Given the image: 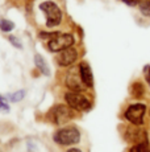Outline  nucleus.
Listing matches in <instances>:
<instances>
[{
	"mask_svg": "<svg viewBox=\"0 0 150 152\" xmlns=\"http://www.w3.org/2000/svg\"><path fill=\"white\" fill-rule=\"evenodd\" d=\"M40 10L45 13L46 17V27L48 28H54L61 24L62 21V11L54 1H44L40 4Z\"/></svg>",
	"mask_w": 150,
	"mask_h": 152,
	"instance_id": "obj_1",
	"label": "nucleus"
},
{
	"mask_svg": "<svg viewBox=\"0 0 150 152\" xmlns=\"http://www.w3.org/2000/svg\"><path fill=\"white\" fill-rule=\"evenodd\" d=\"M80 132L75 127H63L54 135V142L61 145H73L79 143Z\"/></svg>",
	"mask_w": 150,
	"mask_h": 152,
	"instance_id": "obj_2",
	"label": "nucleus"
},
{
	"mask_svg": "<svg viewBox=\"0 0 150 152\" xmlns=\"http://www.w3.org/2000/svg\"><path fill=\"white\" fill-rule=\"evenodd\" d=\"M65 101L69 107L76 111H87L91 107V102L79 91H69L65 94Z\"/></svg>",
	"mask_w": 150,
	"mask_h": 152,
	"instance_id": "obj_3",
	"label": "nucleus"
},
{
	"mask_svg": "<svg viewBox=\"0 0 150 152\" xmlns=\"http://www.w3.org/2000/svg\"><path fill=\"white\" fill-rule=\"evenodd\" d=\"M75 42L74 36L70 33H58L54 39L49 40L48 42V48L50 52H54V53H59V52L65 50V49L73 46Z\"/></svg>",
	"mask_w": 150,
	"mask_h": 152,
	"instance_id": "obj_4",
	"label": "nucleus"
},
{
	"mask_svg": "<svg viewBox=\"0 0 150 152\" xmlns=\"http://www.w3.org/2000/svg\"><path fill=\"white\" fill-rule=\"evenodd\" d=\"M146 114V106L144 103H134L131 104L125 110V119L131 122L133 126H141L144 124V116Z\"/></svg>",
	"mask_w": 150,
	"mask_h": 152,
	"instance_id": "obj_5",
	"label": "nucleus"
},
{
	"mask_svg": "<svg viewBox=\"0 0 150 152\" xmlns=\"http://www.w3.org/2000/svg\"><path fill=\"white\" fill-rule=\"evenodd\" d=\"M49 118L56 124H65L73 118V111L71 107L65 106V104H57L49 113Z\"/></svg>",
	"mask_w": 150,
	"mask_h": 152,
	"instance_id": "obj_6",
	"label": "nucleus"
},
{
	"mask_svg": "<svg viewBox=\"0 0 150 152\" xmlns=\"http://www.w3.org/2000/svg\"><path fill=\"white\" fill-rule=\"evenodd\" d=\"M66 86L70 89V91H83L86 86L82 81V77H80L79 68L69 70L67 75H66Z\"/></svg>",
	"mask_w": 150,
	"mask_h": 152,
	"instance_id": "obj_7",
	"label": "nucleus"
},
{
	"mask_svg": "<svg viewBox=\"0 0 150 152\" xmlns=\"http://www.w3.org/2000/svg\"><path fill=\"white\" fill-rule=\"evenodd\" d=\"M76 60H78V50L75 48H73V46L59 52V54L57 56L58 65H61V66H70V65H73Z\"/></svg>",
	"mask_w": 150,
	"mask_h": 152,
	"instance_id": "obj_8",
	"label": "nucleus"
},
{
	"mask_svg": "<svg viewBox=\"0 0 150 152\" xmlns=\"http://www.w3.org/2000/svg\"><path fill=\"white\" fill-rule=\"evenodd\" d=\"M79 73H80V77H82V81L84 83L86 87H92L94 86V75H92V70L90 68L86 61L79 64Z\"/></svg>",
	"mask_w": 150,
	"mask_h": 152,
	"instance_id": "obj_9",
	"label": "nucleus"
},
{
	"mask_svg": "<svg viewBox=\"0 0 150 152\" xmlns=\"http://www.w3.org/2000/svg\"><path fill=\"white\" fill-rule=\"evenodd\" d=\"M129 142L134 143V144H137V143H141V142H146V132L144 130H141V128H133V130H131V136L128 138Z\"/></svg>",
	"mask_w": 150,
	"mask_h": 152,
	"instance_id": "obj_10",
	"label": "nucleus"
},
{
	"mask_svg": "<svg viewBox=\"0 0 150 152\" xmlns=\"http://www.w3.org/2000/svg\"><path fill=\"white\" fill-rule=\"evenodd\" d=\"M34 64H36L37 69H38L40 72L42 73V74H45V75H49V74H50L49 66H48V64H46V61L44 60V57H42V56H40V54H36V56H34Z\"/></svg>",
	"mask_w": 150,
	"mask_h": 152,
	"instance_id": "obj_11",
	"label": "nucleus"
},
{
	"mask_svg": "<svg viewBox=\"0 0 150 152\" xmlns=\"http://www.w3.org/2000/svg\"><path fill=\"white\" fill-rule=\"evenodd\" d=\"M131 90H132L133 97H136V98H142L144 95H145V86L142 85V82H138V81L134 82L132 85Z\"/></svg>",
	"mask_w": 150,
	"mask_h": 152,
	"instance_id": "obj_12",
	"label": "nucleus"
},
{
	"mask_svg": "<svg viewBox=\"0 0 150 152\" xmlns=\"http://www.w3.org/2000/svg\"><path fill=\"white\" fill-rule=\"evenodd\" d=\"M129 152H150V145H149V142H141V143H137L134 144L133 147L129 150Z\"/></svg>",
	"mask_w": 150,
	"mask_h": 152,
	"instance_id": "obj_13",
	"label": "nucleus"
},
{
	"mask_svg": "<svg viewBox=\"0 0 150 152\" xmlns=\"http://www.w3.org/2000/svg\"><path fill=\"white\" fill-rule=\"evenodd\" d=\"M138 8L140 12L146 17H150V0H142L138 3Z\"/></svg>",
	"mask_w": 150,
	"mask_h": 152,
	"instance_id": "obj_14",
	"label": "nucleus"
},
{
	"mask_svg": "<svg viewBox=\"0 0 150 152\" xmlns=\"http://www.w3.org/2000/svg\"><path fill=\"white\" fill-rule=\"evenodd\" d=\"M0 29L3 32H11L15 29V23L13 21H9L7 19H1L0 20Z\"/></svg>",
	"mask_w": 150,
	"mask_h": 152,
	"instance_id": "obj_15",
	"label": "nucleus"
},
{
	"mask_svg": "<svg viewBox=\"0 0 150 152\" xmlns=\"http://www.w3.org/2000/svg\"><path fill=\"white\" fill-rule=\"evenodd\" d=\"M24 97H25V90H20V91H16L15 94L11 95V101L12 102H19V101H21Z\"/></svg>",
	"mask_w": 150,
	"mask_h": 152,
	"instance_id": "obj_16",
	"label": "nucleus"
},
{
	"mask_svg": "<svg viewBox=\"0 0 150 152\" xmlns=\"http://www.w3.org/2000/svg\"><path fill=\"white\" fill-rule=\"evenodd\" d=\"M8 40H9V42L12 44V45L15 46V48H17V49H21V48H22L21 42H20V41L16 39L15 36H9V37H8Z\"/></svg>",
	"mask_w": 150,
	"mask_h": 152,
	"instance_id": "obj_17",
	"label": "nucleus"
},
{
	"mask_svg": "<svg viewBox=\"0 0 150 152\" xmlns=\"http://www.w3.org/2000/svg\"><path fill=\"white\" fill-rule=\"evenodd\" d=\"M0 110H5V111L9 110V106H8L7 101H5V98L1 97V95H0Z\"/></svg>",
	"mask_w": 150,
	"mask_h": 152,
	"instance_id": "obj_18",
	"label": "nucleus"
},
{
	"mask_svg": "<svg viewBox=\"0 0 150 152\" xmlns=\"http://www.w3.org/2000/svg\"><path fill=\"white\" fill-rule=\"evenodd\" d=\"M144 75H145L148 83L150 85V65H145V66H144Z\"/></svg>",
	"mask_w": 150,
	"mask_h": 152,
	"instance_id": "obj_19",
	"label": "nucleus"
},
{
	"mask_svg": "<svg viewBox=\"0 0 150 152\" xmlns=\"http://www.w3.org/2000/svg\"><path fill=\"white\" fill-rule=\"evenodd\" d=\"M67 152H82V151L78 150V148H71V150H69Z\"/></svg>",
	"mask_w": 150,
	"mask_h": 152,
	"instance_id": "obj_20",
	"label": "nucleus"
}]
</instances>
